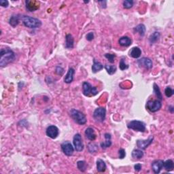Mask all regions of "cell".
<instances>
[{
  "label": "cell",
  "mask_w": 174,
  "mask_h": 174,
  "mask_svg": "<svg viewBox=\"0 0 174 174\" xmlns=\"http://www.w3.org/2000/svg\"><path fill=\"white\" fill-rule=\"evenodd\" d=\"M15 53L9 48L1 49L0 52V66L5 67L12 63L15 59Z\"/></svg>",
  "instance_id": "obj_1"
},
{
  "label": "cell",
  "mask_w": 174,
  "mask_h": 174,
  "mask_svg": "<svg viewBox=\"0 0 174 174\" xmlns=\"http://www.w3.org/2000/svg\"><path fill=\"white\" fill-rule=\"evenodd\" d=\"M22 21L25 26L30 29H36L42 26V22L40 20L31 16H23Z\"/></svg>",
  "instance_id": "obj_2"
},
{
  "label": "cell",
  "mask_w": 174,
  "mask_h": 174,
  "mask_svg": "<svg viewBox=\"0 0 174 174\" xmlns=\"http://www.w3.org/2000/svg\"><path fill=\"white\" fill-rule=\"evenodd\" d=\"M70 114L72 119L77 124L83 125V124L87 123V118H86V116L82 112L77 110L76 109H72L70 112Z\"/></svg>",
  "instance_id": "obj_3"
},
{
  "label": "cell",
  "mask_w": 174,
  "mask_h": 174,
  "mask_svg": "<svg viewBox=\"0 0 174 174\" xmlns=\"http://www.w3.org/2000/svg\"><path fill=\"white\" fill-rule=\"evenodd\" d=\"M127 127L130 129H133L135 131L139 132H145L146 127V124L142 121H132L129 122L127 124Z\"/></svg>",
  "instance_id": "obj_4"
},
{
  "label": "cell",
  "mask_w": 174,
  "mask_h": 174,
  "mask_svg": "<svg viewBox=\"0 0 174 174\" xmlns=\"http://www.w3.org/2000/svg\"><path fill=\"white\" fill-rule=\"evenodd\" d=\"M83 94L87 97H92L96 95L98 93V91L96 87H93L88 82H85L82 84Z\"/></svg>",
  "instance_id": "obj_5"
},
{
  "label": "cell",
  "mask_w": 174,
  "mask_h": 174,
  "mask_svg": "<svg viewBox=\"0 0 174 174\" xmlns=\"http://www.w3.org/2000/svg\"><path fill=\"white\" fill-rule=\"evenodd\" d=\"M106 109L103 107H100L97 108L94 111L93 118L97 122H104L106 119Z\"/></svg>",
  "instance_id": "obj_6"
},
{
  "label": "cell",
  "mask_w": 174,
  "mask_h": 174,
  "mask_svg": "<svg viewBox=\"0 0 174 174\" xmlns=\"http://www.w3.org/2000/svg\"><path fill=\"white\" fill-rule=\"evenodd\" d=\"M73 143H74L75 150L77 152H82L84 150V144L80 134H76L74 135V139H73Z\"/></svg>",
  "instance_id": "obj_7"
},
{
  "label": "cell",
  "mask_w": 174,
  "mask_h": 174,
  "mask_svg": "<svg viewBox=\"0 0 174 174\" xmlns=\"http://www.w3.org/2000/svg\"><path fill=\"white\" fill-rule=\"evenodd\" d=\"M162 107L160 100L148 101L147 102V108L152 112H156L159 110Z\"/></svg>",
  "instance_id": "obj_8"
},
{
  "label": "cell",
  "mask_w": 174,
  "mask_h": 174,
  "mask_svg": "<svg viewBox=\"0 0 174 174\" xmlns=\"http://www.w3.org/2000/svg\"><path fill=\"white\" fill-rule=\"evenodd\" d=\"M61 149L66 156H70L74 154V148L72 145V143L67 141H64V142L61 143Z\"/></svg>",
  "instance_id": "obj_9"
},
{
  "label": "cell",
  "mask_w": 174,
  "mask_h": 174,
  "mask_svg": "<svg viewBox=\"0 0 174 174\" xmlns=\"http://www.w3.org/2000/svg\"><path fill=\"white\" fill-rule=\"evenodd\" d=\"M59 130L57 126L55 125L49 126L46 129V135L47 136L52 139H56L59 136Z\"/></svg>",
  "instance_id": "obj_10"
},
{
  "label": "cell",
  "mask_w": 174,
  "mask_h": 174,
  "mask_svg": "<svg viewBox=\"0 0 174 174\" xmlns=\"http://www.w3.org/2000/svg\"><path fill=\"white\" fill-rule=\"evenodd\" d=\"M137 63H138L139 65H140L141 67H144L146 69H147V70H150V69H151L152 67V66H153V63H152L151 59L147 57L141 58V59L137 61Z\"/></svg>",
  "instance_id": "obj_11"
},
{
  "label": "cell",
  "mask_w": 174,
  "mask_h": 174,
  "mask_svg": "<svg viewBox=\"0 0 174 174\" xmlns=\"http://www.w3.org/2000/svg\"><path fill=\"white\" fill-rule=\"evenodd\" d=\"M154 137H150L148 139H146V140H137V147L141 148V149L145 150L146 148H147L152 143V141H153Z\"/></svg>",
  "instance_id": "obj_12"
},
{
  "label": "cell",
  "mask_w": 174,
  "mask_h": 174,
  "mask_svg": "<svg viewBox=\"0 0 174 174\" xmlns=\"http://www.w3.org/2000/svg\"><path fill=\"white\" fill-rule=\"evenodd\" d=\"M164 161L163 160H156L152 163V169L155 173H159L163 167Z\"/></svg>",
  "instance_id": "obj_13"
},
{
  "label": "cell",
  "mask_w": 174,
  "mask_h": 174,
  "mask_svg": "<svg viewBox=\"0 0 174 174\" xmlns=\"http://www.w3.org/2000/svg\"><path fill=\"white\" fill-rule=\"evenodd\" d=\"M26 8L29 12H33L40 8L39 2L36 1H26Z\"/></svg>",
  "instance_id": "obj_14"
},
{
  "label": "cell",
  "mask_w": 174,
  "mask_h": 174,
  "mask_svg": "<svg viewBox=\"0 0 174 174\" xmlns=\"http://www.w3.org/2000/svg\"><path fill=\"white\" fill-rule=\"evenodd\" d=\"M75 74V70L72 67H70L69 69L67 74L65 75V78H64V82L67 84L72 83L74 80V76Z\"/></svg>",
  "instance_id": "obj_15"
},
{
  "label": "cell",
  "mask_w": 174,
  "mask_h": 174,
  "mask_svg": "<svg viewBox=\"0 0 174 174\" xmlns=\"http://www.w3.org/2000/svg\"><path fill=\"white\" fill-rule=\"evenodd\" d=\"M85 134L86 137H87V138L89 139V140H91V141H94L97 137L94 129L91 127L87 128L85 131Z\"/></svg>",
  "instance_id": "obj_16"
},
{
  "label": "cell",
  "mask_w": 174,
  "mask_h": 174,
  "mask_svg": "<svg viewBox=\"0 0 174 174\" xmlns=\"http://www.w3.org/2000/svg\"><path fill=\"white\" fill-rule=\"evenodd\" d=\"M119 43L122 46L128 47L131 44L132 40L130 38L127 37V36H123V37L120 38L119 40Z\"/></svg>",
  "instance_id": "obj_17"
},
{
  "label": "cell",
  "mask_w": 174,
  "mask_h": 174,
  "mask_svg": "<svg viewBox=\"0 0 174 174\" xmlns=\"http://www.w3.org/2000/svg\"><path fill=\"white\" fill-rule=\"evenodd\" d=\"M74 39L71 34H67L65 37V47L67 48H74Z\"/></svg>",
  "instance_id": "obj_18"
},
{
  "label": "cell",
  "mask_w": 174,
  "mask_h": 174,
  "mask_svg": "<svg viewBox=\"0 0 174 174\" xmlns=\"http://www.w3.org/2000/svg\"><path fill=\"white\" fill-rule=\"evenodd\" d=\"M106 169V165L104 161L99 158L97 161V170L98 172H104Z\"/></svg>",
  "instance_id": "obj_19"
},
{
  "label": "cell",
  "mask_w": 174,
  "mask_h": 174,
  "mask_svg": "<svg viewBox=\"0 0 174 174\" xmlns=\"http://www.w3.org/2000/svg\"><path fill=\"white\" fill-rule=\"evenodd\" d=\"M105 138H106V141L104 142L101 143V147L104 149H106L109 147L111 146L112 141H111V135L109 134H106L104 135Z\"/></svg>",
  "instance_id": "obj_20"
},
{
  "label": "cell",
  "mask_w": 174,
  "mask_h": 174,
  "mask_svg": "<svg viewBox=\"0 0 174 174\" xmlns=\"http://www.w3.org/2000/svg\"><path fill=\"white\" fill-rule=\"evenodd\" d=\"M141 55V50L139 47H134L129 53V55L131 57L134 58V59H137L140 57Z\"/></svg>",
  "instance_id": "obj_21"
},
{
  "label": "cell",
  "mask_w": 174,
  "mask_h": 174,
  "mask_svg": "<svg viewBox=\"0 0 174 174\" xmlns=\"http://www.w3.org/2000/svg\"><path fill=\"white\" fill-rule=\"evenodd\" d=\"M19 21H20V16H19V15H14V16H12L10 18L9 23L12 27H15L18 25Z\"/></svg>",
  "instance_id": "obj_22"
},
{
  "label": "cell",
  "mask_w": 174,
  "mask_h": 174,
  "mask_svg": "<svg viewBox=\"0 0 174 174\" xmlns=\"http://www.w3.org/2000/svg\"><path fill=\"white\" fill-rule=\"evenodd\" d=\"M103 68H104V66H103L102 64L94 59L93 61V65L92 66V72L93 73H97L102 70Z\"/></svg>",
  "instance_id": "obj_23"
},
{
  "label": "cell",
  "mask_w": 174,
  "mask_h": 174,
  "mask_svg": "<svg viewBox=\"0 0 174 174\" xmlns=\"http://www.w3.org/2000/svg\"><path fill=\"white\" fill-rule=\"evenodd\" d=\"M163 167H164L165 169L167 171H171L173 169L174 167V164L173 161L171 159L167 160L165 162H164V164H163Z\"/></svg>",
  "instance_id": "obj_24"
},
{
  "label": "cell",
  "mask_w": 174,
  "mask_h": 174,
  "mask_svg": "<svg viewBox=\"0 0 174 174\" xmlns=\"http://www.w3.org/2000/svg\"><path fill=\"white\" fill-rule=\"evenodd\" d=\"M134 31L137 32V33H139V34L141 36H143L145 35L146 33V27L143 24H139L137 25V27L134 28Z\"/></svg>",
  "instance_id": "obj_25"
},
{
  "label": "cell",
  "mask_w": 174,
  "mask_h": 174,
  "mask_svg": "<svg viewBox=\"0 0 174 174\" xmlns=\"http://www.w3.org/2000/svg\"><path fill=\"white\" fill-rule=\"evenodd\" d=\"M143 152L142 150L137 149V150H134V151L132 152V156L133 158H137V159H140L143 157Z\"/></svg>",
  "instance_id": "obj_26"
},
{
  "label": "cell",
  "mask_w": 174,
  "mask_h": 174,
  "mask_svg": "<svg viewBox=\"0 0 174 174\" xmlns=\"http://www.w3.org/2000/svg\"><path fill=\"white\" fill-rule=\"evenodd\" d=\"M159 37H160V33H158V32L156 31V32H154V33H152V35L150 36V38H149L150 44H154V43L157 42L158 40L159 39Z\"/></svg>",
  "instance_id": "obj_27"
},
{
  "label": "cell",
  "mask_w": 174,
  "mask_h": 174,
  "mask_svg": "<svg viewBox=\"0 0 174 174\" xmlns=\"http://www.w3.org/2000/svg\"><path fill=\"white\" fill-rule=\"evenodd\" d=\"M105 69H106L107 72L108 73L109 75H113L115 74L116 72V67L115 65H109L106 64L105 65Z\"/></svg>",
  "instance_id": "obj_28"
},
{
  "label": "cell",
  "mask_w": 174,
  "mask_h": 174,
  "mask_svg": "<svg viewBox=\"0 0 174 174\" xmlns=\"http://www.w3.org/2000/svg\"><path fill=\"white\" fill-rule=\"evenodd\" d=\"M77 167H78L79 170L84 172L87 169V163H86L85 161H79L77 163Z\"/></svg>",
  "instance_id": "obj_29"
},
{
  "label": "cell",
  "mask_w": 174,
  "mask_h": 174,
  "mask_svg": "<svg viewBox=\"0 0 174 174\" xmlns=\"http://www.w3.org/2000/svg\"><path fill=\"white\" fill-rule=\"evenodd\" d=\"M154 92L155 94L157 97L158 99L159 100H162L163 99V97H162V94L161 93L160 89L159 87H158V85L156 84H154Z\"/></svg>",
  "instance_id": "obj_30"
},
{
  "label": "cell",
  "mask_w": 174,
  "mask_h": 174,
  "mask_svg": "<svg viewBox=\"0 0 174 174\" xmlns=\"http://www.w3.org/2000/svg\"><path fill=\"white\" fill-rule=\"evenodd\" d=\"M134 2L132 0H125L123 1V7L126 9H130L134 6Z\"/></svg>",
  "instance_id": "obj_31"
},
{
  "label": "cell",
  "mask_w": 174,
  "mask_h": 174,
  "mask_svg": "<svg viewBox=\"0 0 174 174\" xmlns=\"http://www.w3.org/2000/svg\"><path fill=\"white\" fill-rule=\"evenodd\" d=\"M88 148H89V152H91V153H94V152H96L98 150L97 146L95 143H89Z\"/></svg>",
  "instance_id": "obj_32"
},
{
  "label": "cell",
  "mask_w": 174,
  "mask_h": 174,
  "mask_svg": "<svg viewBox=\"0 0 174 174\" xmlns=\"http://www.w3.org/2000/svg\"><path fill=\"white\" fill-rule=\"evenodd\" d=\"M165 94L167 97H171L174 94V91L171 87H167L165 90Z\"/></svg>",
  "instance_id": "obj_33"
},
{
  "label": "cell",
  "mask_w": 174,
  "mask_h": 174,
  "mask_svg": "<svg viewBox=\"0 0 174 174\" xmlns=\"http://www.w3.org/2000/svg\"><path fill=\"white\" fill-rule=\"evenodd\" d=\"M105 57H106V58H107V59H108V61L109 63H114V59L116 58V55H114V54H106L105 55Z\"/></svg>",
  "instance_id": "obj_34"
},
{
  "label": "cell",
  "mask_w": 174,
  "mask_h": 174,
  "mask_svg": "<svg viewBox=\"0 0 174 174\" xmlns=\"http://www.w3.org/2000/svg\"><path fill=\"white\" fill-rule=\"evenodd\" d=\"M119 67H120V69H121V70L122 71L125 70H126V69L129 68V65H127V64H126V63H125V61H124V59H122L121 60V61H120V63H119Z\"/></svg>",
  "instance_id": "obj_35"
},
{
  "label": "cell",
  "mask_w": 174,
  "mask_h": 174,
  "mask_svg": "<svg viewBox=\"0 0 174 174\" xmlns=\"http://www.w3.org/2000/svg\"><path fill=\"white\" fill-rule=\"evenodd\" d=\"M119 158H121V159H123V158L126 156L125 150H124V149H122V148L119 150Z\"/></svg>",
  "instance_id": "obj_36"
},
{
  "label": "cell",
  "mask_w": 174,
  "mask_h": 174,
  "mask_svg": "<svg viewBox=\"0 0 174 174\" xmlns=\"http://www.w3.org/2000/svg\"><path fill=\"white\" fill-rule=\"evenodd\" d=\"M86 38H87V40L88 41H92L94 39V33L93 32H90V33L87 34Z\"/></svg>",
  "instance_id": "obj_37"
},
{
  "label": "cell",
  "mask_w": 174,
  "mask_h": 174,
  "mask_svg": "<svg viewBox=\"0 0 174 174\" xmlns=\"http://www.w3.org/2000/svg\"><path fill=\"white\" fill-rule=\"evenodd\" d=\"M0 5H1L2 7L7 8L8 5H9V2H8L7 0H1V1H0Z\"/></svg>",
  "instance_id": "obj_38"
},
{
  "label": "cell",
  "mask_w": 174,
  "mask_h": 174,
  "mask_svg": "<svg viewBox=\"0 0 174 174\" xmlns=\"http://www.w3.org/2000/svg\"><path fill=\"white\" fill-rule=\"evenodd\" d=\"M141 164H136L134 166L135 170L136 171H140L141 170Z\"/></svg>",
  "instance_id": "obj_39"
},
{
  "label": "cell",
  "mask_w": 174,
  "mask_h": 174,
  "mask_svg": "<svg viewBox=\"0 0 174 174\" xmlns=\"http://www.w3.org/2000/svg\"><path fill=\"white\" fill-rule=\"evenodd\" d=\"M169 110H171V113H173V106H169Z\"/></svg>",
  "instance_id": "obj_40"
}]
</instances>
